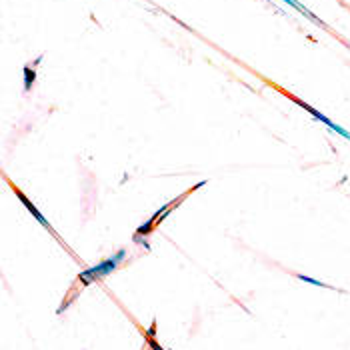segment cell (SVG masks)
<instances>
[{
    "label": "cell",
    "mask_w": 350,
    "mask_h": 350,
    "mask_svg": "<svg viewBox=\"0 0 350 350\" xmlns=\"http://www.w3.org/2000/svg\"><path fill=\"white\" fill-rule=\"evenodd\" d=\"M34 68L32 66H24V90H30L32 88V82H34Z\"/></svg>",
    "instance_id": "277c9868"
},
{
    "label": "cell",
    "mask_w": 350,
    "mask_h": 350,
    "mask_svg": "<svg viewBox=\"0 0 350 350\" xmlns=\"http://www.w3.org/2000/svg\"><path fill=\"white\" fill-rule=\"evenodd\" d=\"M148 344H150V348H152V350H164V348H162V346H160L156 340H152V338H148Z\"/></svg>",
    "instance_id": "52a82bcc"
},
{
    "label": "cell",
    "mask_w": 350,
    "mask_h": 350,
    "mask_svg": "<svg viewBox=\"0 0 350 350\" xmlns=\"http://www.w3.org/2000/svg\"><path fill=\"white\" fill-rule=\"evenodd\" d=\"M302 282H308V284H314V286H322V288H330L328 284H324V282H320V280H314V278H308V276H304V274H296Z\"/></svg>",
    "instance_id": "8992f818"
},
{
    "label": "cell",
    "mask_w": 350,
    "mask_h": 350,
    "mask_svg": "<svg viewBox=\"0 0 350 350\" xmlns=\"http://www.w3.org/2000/svg\"><path fill=\"white\" fill-rule=\"evenodd\" d=\"M12 190H14V194L18 196V200H20V202L26 206V210H28V212H30V214H32V216H34V218H36V220H38V222H40V224H42L46 230L54 232V230H52V226H50V222H48V220L44 218V214H40V210H38V208H36V206H34V204H32V202L26 198V194H24V192H20V190H18V188H14V186H12Z\"/></svg>",
    "instance_id": "3957f363"
},
{
    "label": "cell",
    "mask_w": 350,
    "mask_h": 350,
    "mask_svg": "<svg viewBox=\"0 0 350 350\" xmlns=\"http://www.w3.org/2000/svg\"><path fill=\"white\" fill-rule=\"evenodd\" d=\"M284 2H288V4H290V6H294V8H296V10H300V12H302V14H306V16H308V18H310V20H314V22H318V24H322V22H320V20H318V18H316V16H314V14H310V12H308V10H306V8H304V6H302V4H300V2H296V0H284Z\"/></svg>",
    "instance_id": "5b68a950"
},
{
    "label": "cell",
    "mask_w": 350,
    "mask_h": 350,
    "mask_svg": "<svg viewBox=\"0 0 350 350\" xmlns=\"http://www.w3.org/2000/svg\"><path fill=\"white\" fill-rule=\"evenodd\" d=\"M124 258H126V250L122 248V250H118L114 256H110V258L102 260L100 264H96V266H92V268L82 270V272L78 274V280H80L84 286H88L92 280L104 278V276H108L110 272H114V270H116V266H118V264H120Z\"/></svg>",
    "instance_id": "6da1fadb"
},
{
    "label": "cell",
    "mask_w": 350,
    "mask_h": 350,
    "mask_svg": "<svg viewBox=\"0 0 350 350\" xmlns=\"http://www.w3.org/2000/svg\"><path fill=\"white\" fill-rule=\"evenodd\" d=\"M290 98H292V100H294L296 104H300V106H302L304 110H308V112H310V114H312V116H314L316 120H320V122H324V124H326V126H328L330 130H334V132H336V134H340L342 138H346V140H350V132H346V130H344L342 126H338V124H334V122H332L330 118H326L324 114H320L318 110H314V108H312L310 104H306V102H302V100H298V98H294V96H290Z\"/></svg>",
    "instance_id": "7a4b0ae2"
}]
</instances>
